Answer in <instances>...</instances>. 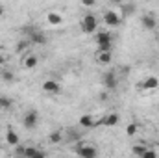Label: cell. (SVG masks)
Returning a JSON list of instances; mask_svg holds the SVG:
<instances>
[{
	"label": "cell",
	"mask_w": 159,
	"mask_h": 158,
	"mask_svg": "<svg viewBox=\"0 0 159 158\" xmlns=\"http://www.w3.org/2000/svg\"><path fill=\"white\" fill-rule=\"evenodd\" d=\"M94 41L98 45V50L100 52H111V43H113V37L107 30H98L94 34Z\"/></svg>",
	"instance_id": "obj_1"
},
{
	"label": "cell",
	"mask_w": 159,
	"mask_h": 158,
	"mask_svg": "<svg viewBox=\"0 0 159 158\" xmlns=\"http://www.w3.org/2000/svg\"><path fill=\"white\" fill-rule=\"evenodd\" d=\"M80 26H81V32L83 34H96L98 32V19L93 13H87V15L81 17Z\"/></svg>",
	"instance_id": "obj_2"
},
{
	"label": "cell",
	"mask_w": 159,
	"mask_h": 158,
	"mask_svg": "<svg viewBox=\"0 0 159 158\" xmlns=\"http://www.w3.org/2000/svg\"><path fill=\"white\" fill-rule=\"evenodd\" d=\"M76 155L80 158H98V151L94 145H78Z\"/></svg>",
	"instance_id": "obj_3"
},
{
	"label": "cell",
	"mask_w": 159,
	"mask_h": 158,
	"mask_svg": "<svg viewBox=\"0 0 159 158\" xmlns=\"http://www.w3.org/2000/svg\"><path fill=\"white\" fill-rule=\"evenodd\" d=\"M137 87H141V89H144V91H154V89L159 87V78L154 77V75H150V77H146V78L143 80Z\"/></svg>",
	"instance_id": "obj_4"
},
{
	"label": "cell",
	"mask_w": 159,
	"mask_h": 158,
	"mask_svg": "<svg viewBox=\"0 0 159 158\" xmlns=\"http://www.w3.org/2000/svg\"><path fill=\"white\" fill-rule=\"evenodd\" d=\"M43 91L48 93V95H57L61 91V86L56 82V80H44L43 82Z\"/></svg>",
	"instance_id": "obj_5"
},
{
	"label": "cell",
	"mask_w": 159,
	"mask_h": 158,
	"mask_svg": "<svg viewBox=\"0 0 159 158\" xmlns=\"http://www.w3.org/2000/svg\"><path fill=\"white\" fill-rule=\"evenodd\" d=\"M104 22H106L107 26H111V28H113V26H119L120 24V13L111 11V9L106 11V13H104Z\"/></svg>",
	"instance_id": "obj_6"
},
{
	"label": "cell",
	"mask_w": 159,
	"mask_h": 158,
	"mask_svg": "<svg viewBox=\"0 0 159 158\" xmlns=\"http://www.w3.org/2000/svg\"><path fill=\"white\" fill-rule=\"evenodd\" d=\"M37 119H39V114H37L35 110H30V112H26L22 123H24L26 128H35V126H37Z\"/></svg>",
	"instance_id": "obj_7"
},
{
	"label": "cell",
	"mask_w": 159,
	"mask_h": 158,
	"mask_svg": "<svg viewBox=\"0 0 159 158\" xmlns=\"http://www.w3.org/2000/svg\"><path fill=\"white\" fill-rule=\"evenodd\" d=\"M24 32H28L30 34V43H34V45H44L46 43V36L41 32V30H24Z\"/></svg>",
	"instance_id": "obj_8"
},
{
	"label": "cell",
	"mask_w": 159,
	"mask_h": 158,
	"mask_svg": "<svg viewBox=\"0 0 159 158\" xmlns=\"http://www.w3.org/2000/svg\"><path fill=\"white\" fill-rule=\"evenodd\" d=\"M6 143L11 145V147H19L20 145V138H19V134L13 128H7L6 130Z\"/></svg>",
	"instance_id": "obj_9"
},
{
	"label": "cell",
	"mask_w": 159,
	"mask_h": 158,
	"mask_svg": "<svg viewBox=\"0 0 159 158\" xmlns=\"http://www.w3.org/2000/svg\"><path fill=\"white\" fill-rule=\"evenodd\" d=\"M141 22H143V26H144L146 30H154V28L157 26V21H156V17H154L152 13L143 15V17H141Z\"/></svg>",
	"instance_id": "obj_10"
},
{
	"label": "cell",
	"mask_w": 159,
	"mask_h": 158,
	"mask_svg": "<svg viewBox=\"0 0 159 158\" xmlns=\"http://www.w3.org/2000/svg\"><path fill=\"white\" fill-rule=\"evenodd\" d=\"M104 86H106L107 91L117 89V77H115V73H106L104 75Z\"/></svg>",
	"instance_id": "obj_11"
},
{
	"label": "cell",
	"mask_w": 159,
	"mask_h": 158,
	"mask_svg": "<svg viewBox=\"0 0 159 158\" xmlns=\"http://www.w3.org/2000/svg\"><path fill=\"white\" fill-rule=\"evenodd\" d=\"M119 123V114H107L98 121V125H104V126H115Z\"/></svg>",
	"instance_id": "obj_12"
},
{
	"label": "cell",
	"mask_w": 159,
	"mask_h": 158,
	"mask_svg": "<svg viewBox=\"0 0 159 158\" xmlns=\"http://www.w3.org/2000/svg\"><path fill=\"white\" fill-rule=\"evenodd\" d=\"M135 9H137L135 4H131V2H124V4H120V17H122V15H124V17H129V15L135 13Z\"/></svg>",
	"instance_id": "obj_13"
},
{
	"label": "cell",
	"mask_w": 159,
	"mask_h": 158,
	"mask_svg": "<svg viewBox=\"0 0 159 158\" xmlns=\"http://www.w3.org/2000/svg\"><path fill=\"white\" fill-rule=\"evenodd\" d=\"M80 125H81L83 128H93V126H96V125H98V121L93 117V116L85 114V116H81V117H80Z\"/></svg>",
	"instance_id": "obj_14"
},
{
	"label": "cell",
	"mask_w": 159,
	"mask_h": 158,
	"mask_svg": "<svg viewBox=\"0 0 159 158\" xmlns=\"http://www.w3.org/2000/svg\"><path fill=\"white\" fill-rule=\"evenodd\" d=\"M111 60H113V54L111 52H96V62L100 63V65H109L111 63Z\"/></svg>",
	"instance_id": "obj_15"
},
{
	"label": "cell",
	"mask_w": 159,
	"mask_h": 158,
	"mask_svg": "<svg viewBox=\"0 0 159 158\" xmlns=\"http://www.w3.org/2000/svg\"><path fill=\"white\" fill-rule=\"evenodd\" d=\"M37 63H39V60H37V56H35V54H28V56L22 60L24 69H35V67H37Z\"/></svg>",
	"instance_id": "obj_16"
},
{
	"label": "cell",
	"mask_w": 159,
	"mask_h": 158,
	"mask_svg": "<svg viewBox=\"0 0 159 158\" xmlns=\"http://www.w3.org/2000/svg\"><path fill=\"white\" fill-rule=\"evenodd\" d=\"M46 21H48L50 26H59V24L63 22V17H61L59 13H56V11H50V13L46 15Z\"/></svg>",
	"instance_id": "obj_17"
},
{
	"label": "cell",
	"mask_w": 159,
	"mask_h": 158,
	"mask_svg": "<svg viewBox=\"0 0 159 158\" xmlns=\"http://www.w3.org/2000/svg\"><path fill=\"white\" fill-rule=\"evenodd\" d=\"M48 141H50L52 145H57V143H61V141H63V132H61V130H54V132H50V136H48Z\"/></svg>",
	"instance_id": "obj_18"
},
{
	"label": "cell",
	"mask_w": 159,
	"mask_h": 158,
	"mask_svg": "<svg viewBox=\"0 0 159 158\" xmlns=\"http://www.w3.org/2000/svg\"><path fill=\"white\" fill-rule=\"evenodd\" d=\"M11 104H13V101L9 97H0V110H7V108H11Z\"/></svg>",
	"instance_id": "obj_19"
},
{
	"label": "cell",
	"mask_w": 159,
	"mask_h": 158,
	"mask_svg": "<svg viewBox=\"0 0 159 158\" xmlns=\"http://www.w3.org/2000/svg\"><path fill=\"white\" fill-rule=\"evenodd\" d=\"M28 47H30V41L22 39V41H19V43H17V47H15V50H17V52H24V50H26Z\"/></svg>",
	"instance_id": "obj_20"
},
{
	"label": "cell",
	"mask_w": 159,
	"mask_h": 158,
	"mask_svg": "<svg viewBox=\"0 0 159 158\" xmlns=\"http://www.w3.org/2000/svg\"><path fill=\"white\" fill-rule=\"evenodd\" d=\"M146 145H133V155H137V156H143L144 153H146Z\"/></svg>",
	"instance_id": "obj_21"
},
{
	"label": "cell",
	"mask_w": 159,
	"mask_h": 158,
	"mask_svg": "<svg viewBox=\"0 0 159 158\" xmlns=\"http://www.w3.org/2000/svg\"><path fill=\"white\" fill-rule=\"evenodd\" d=\"M137 130H139V126H137L135 123H131V125H128L126 134H128V136H135V134H137Z\"/></svg>",
	"instance_id": "obj_22"
},
{
	"label": "cell",
	"mask_w": 159,
	"mask_h": 158,
	"mask_svg": "<svg viewBox=\"0 0 159 158\" xmlns=\"http://www.w3.org/2000/svg\"><path fill=\"white\" fill-rule=\"evenodd\" d=\"M35 151H37V147H26L24 149V158H32L35 155Z\"/></svg>",
	"instance_id": "obj_23"
},
{
	"label": "cell",
	"mask_w": 159,
	"mask_h": 158,
	"mask_svg": "<svg viewBox=\"0 0 159 158\" xmlns=\"http://www.w3.org/2000/svg\"><path fill=\"white\" fill-rule=\"evenodd\" d=\"M2 80L4 82H11L13 80V73L11 71H2Z\"/></svg>",
	"instance_id": "obj_24"
},
{
	"label": "cell",
	"mask_w": 159,
	"mask_h": 158,
	"mask_svg": "<svg viewBox=\"0 0 159 158\" xmlns=\"http://www.w3.org/2000/svg\"><path fill=\"white\" fill-rule=\"evenodd\" d=\"M141 158H157V153H156L154 149H146V153H144Z\"/></svg>",
	"instance_id": "obj_25"
},
{
	"label": "cell",
	"mask_w": 159,
	"mask_h": 158,
	"mask_svg": "<svg viewBox=\"0 0 159 158\" xmlns=\"http://www.w3.org/2000/svg\"><path fill=\"white\" fill-rule=\"evenodd\" d=\"M32 158H46V153H44V151H41V149H37V151H35V155H34Z\"/></svg>",
	"instance_id": "obj_26"
},
{
	"label": "cell",
	"mask_w": 159,
	"mask_h": 158,
	"mask_svg": "<svg viewBox=\"0 0 159 158\" xmlns=\"http://www.w3.org/2000/svg\"><path fill=\"white\" fill-rule=\"evenodd\" d=\"M24 149H26V147H22V145H19V147H17V155H20V156H24Z\"/></svg>",
	"instance_id": "obj_27"
},
{
	"label": "cell",
	"mask_w": 159,
	"mask_h": 158,
	"mask_svg": "<svg viewBox=\"0 0 159 158\" xmlns=\"http://www.w3.org/2000/svg\"><path fill=\"white\" fill-rule=\"evenodd\" d=\"M83 6H87V7H91V6H94V2H91V0H85V2H83Z\"/></svg>",
	"instance_id": "obj_28"
},
{
	"label": "cell",
	"mask_w": 159,
	"mask_h": 158,
	"mask_svg": "<svg viewBox=\"0 0 159 158\" xmlns=\"http://www.w3.org/2000/svg\"><path fill=\"white\" fill-rule=\"evenodd\" d=\"M4 62H6V56H4V54L0 52V65H4Z\"/></svg>",
	"instance_id": "obj_29"
},
{
	"label": "cell",
	"mask_w": 159,
	"mask_h": 158,
	"mask_svg": "<svg viewBox=\"0 0 159 158\" xmlns=\"http://www.w3.org/2000/svg\"><path fill=\"white\" fill-rule=\"evenodd\" d=\"M2 15H4V6L0 4V17H2Z\"/></svg>",
	"instance_id": "obj_30"
}]
</instances>
